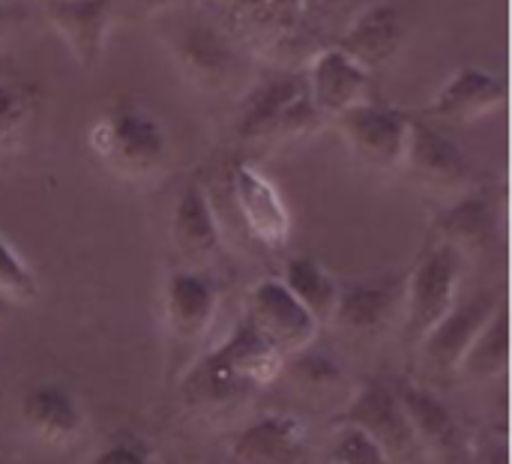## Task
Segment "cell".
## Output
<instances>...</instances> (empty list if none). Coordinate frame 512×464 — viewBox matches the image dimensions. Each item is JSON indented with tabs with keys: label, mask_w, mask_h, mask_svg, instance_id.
I'll return each mask as SVG.
<instances>
[{
	"label": "cell",
	"mask_w": 512,
	"mask_h": 464,
	"mask_svg": "<svg viewBox=\"0 0 512 464\" xmlns=\"http://www.w3.org/2000/svg\"><path fill=\"white\" fill-rule=\"evenodd\" d=\"M21 426L48 447L72 444L84 429V411L78 399L60 384H36L21 399Z\"/></svg>",
	"instance_id": "603a6c76"
},
{
	"label": "cell",
	"mask_w": 512,
	"mask_h": 464,
	"mask_svg": "<svg viewBox=\"0 0 512 464\" xmlns=\"http://www.w3.org/2000/svg\"><path fill=\"white\" fill-rule=\"evenodd\" d=\"M303 75L312 105L324 120H333L342 111L372 99V72L360 66L354 57H348L342 48H336L333 42L312 54Z\"/></svg>",
	"instance_id": "9a60e30c"
},
{
	"label": "cell",
	"mask_w": 512,
	"mask_h": 464,
	"mask_svg": "<svg viewBox=\"0 0 512 464\" xmlns=\"http://www.w3.org/2000/svg\"><path fill=\"white\" fill-rule=\"evenodd\" d=\"M330 123L339 129L342 141L348 144L351 156L360 165L372 171L402 168L408 129H411V111L369 99L363 105L342 111Z\"/></svg>",
	"instance_id": "5b68a950"
},
{
	"label": "cell",
	"mask_w": 512,
	"mask_h": 464,
	"mask_svg": "<svg viewBox=\"0 0 512 464\" xmlns=\"http://www.w3.org/2000/svg\"><path fill=\"white\" fill-rule=\"evenodd\" d=\"M405 36L408 24L402 9L393 0H369L348 18V24L336 33L333 45L369 72H375L399 57Z\"/></svg>",
	"instance_id": "7c38bea8"
},
{
	"label": "cell",
	"mask_w": 512,
	"mask_h": 464,
	"mask_svg": "<svg viewBox=\"0 0 512 464\" xmlns=\"http://www.w3.org/2000/svg\"><path fill=\"white\" fill-rule=\"evenodd\" d=\"M402 303H405L402 276L375 279V282H351V285H342L330 324L354 339H375L402 315Z\"/></svg>",
	"instance_id": "2e32d148"
},
{
	"label": "cell",
	"mask_w": 512,
	"mask_h": 464,
	"mask_svg": "<svg viewBox=\"0 0 512 464\" xmlns=\"http://www.w3.org/2000/svg\"><path fill=\"white\" fill-rule=\"evenodd\" d=\"M45 21L81 69H93L108 45L114 18L111 0H42Z\"/></svg>",
	"instance_id": "e0dca14e"
},
{
	"label": "cell",
	"mask_w": 512,
	"mask_h": 464,
	"mask_svg": "<svg viewBox=\"0 0 512 464\" xmlns=\"http://www.w3.org/2000/svg\"><path fill=\"white\" fill-rule=\"evenodd\" d=\"M507 99V84L501 75L483 66H459L444 87L432 96L426 120L438 123H474L498 111Z\"/></svg>",
	"instance_id": "ffe728a7"
},
{
	"label": "cell",
	"mask_w": 512,
	"mask_h": 464,
	"mask_svg": "<svg viewBox=\"0 0 512 464\" xmlns=\"http://www.w3.org/2000/svg\"><path fill=\"white\" fill-rule=\"evenodd\" d=\"M234 464H303L309 438L306 426L285 411L249 420L228 444Z\"/></svg>",
	"instance_id": "44dd1931"
},
{
	"label": "cell",
	"mask_w": 512,
	"mask_h": 464,
	"mask_svg": "<svg viewBox=\"0 0 512 464\" xmlns=\"http://www.w3.org/2000/svg\"><path fill=\"white\" fill-rule=\"evenodd\" d=\"M507 366H510V312L501 303L495 309V315L489 318V324L474 339V345L468 348V354L459 366V378H465L471 384H489V381L501 378L507 372Z\"/></svg>",
	"instance_id": "d4e9b609"
},
{
	"label": "cell",
	"mask_w": 512,
	"mask_h": 464,
	"mask_svg": "<svg viewBox=\"0 0 512 464\" xmlns=\"http://www.w3.org/2000/svg\"><path fill=\"white\" fill-rule=\"evenodd\" d=\"M279 282H282V285L291 291V297L318 321V327H324V324L333 321V312H336L342 285H339L315 258H306V255L288 258L285 267H282Z\"/></svg>",
	"instance_id": "cb8c5ba5"
},
{
	"label": "cell",
	"mask_w": 512,
	"mask_h": 464,
	"mask_svg": "<svg viewBox=\"0 0 512 464\" xmlns=\"http://www.w3.org/2000/svg\"><path fill=\"white\" fill-rule=\"evenodd\" d=\"M501 300L495 294H477L471 300H459L429 333L426 339L414 348L423 369L435 378L459 375V366L480 336V330L489 324Z\"/></svg>",
	"instance_id": "8fae6325"
},
{
	"label": "cell",
	"mask_w": 512,
	"mask_h": 464,
	"mask_svg": "<svg viewBox=\"0 0 512 464\" xmlns=\"http://www.w3.org/2000/svg\"><path fill=\"white\" fill-rule=\"evenodd\" d=\"M324 117L312 105L306 75L279 69L273 75H264L252 84V90L243 96L237 111V138L240 141H282V138H300L318 129Z\"/></svg>",
	"instance_id": "3957f363"
},
{
	"label": "cell",
	"mask_w": 512,
	"mask_h": 464,
	"mask_svg": "<svg viewBox=\"0 0 512 464\" xmlns=\"http://www.w3.org/2000/svg\"><path fill=\"white\" fill-rule=\"evenodd\" d=\"M402 168H408L426 192L444 201H453L471 189V162L465 150L423 114H411Z\"/></svg>",
	"instance_id": "52a82bcc"
},
{
	"label": "cell",
	"mask_w": 512,
	"mask_h": 464,
	"mask_svg": "<svg viewBox=\"0 0 512 464\" xmlns=\"http://www.w3.org/2000/svg\"><path fill=\"white\" fill-rule=\"evenodd\" d=\"M36 294H39V282L33 270L0 234V297L12 303H30L36 300Z\"/></svg>",
	"instance_id": "f1b7e54d"
},
{
	"label": "cell",
	"mask_w": 512,
	"mask_h": 464,
	"mask_svg": "<svg viewBox=\"0 0 512 464\" xmlns=\"http://www.w3.org/2000/svg\"><path fill=\"white\" fill-rule=\"evenodd\" d=\"M87 141L96 159L129 183L156 180L171 156L165 126L141 105H114L90 126Z\"/></svg>",
	"instance_id": "7a4b0ae2"
},
{
	"label": "cell",
	"mask_w": 512,
	"mask_h": 464,
	"mask_svg": "<svg viewBox=\"0 0 512 464\" xmlns=\"http://www.w3.org/2000/svg\"><path fill=\"white\" fill-rule=\"evenodd\" d=\"M465 258L435 243L420 255L414 270L405 276V303H402V330L411 348H417L426 333L459 303V279Z\"/></svg>",
	"instance_id": "277c9868"
},
{
	"label": "cell",
	"mask_w": 512,
	"mask_h": 464,
	"mask_svg": "<svg viewBox=\"0 0 512 464\" xmlns=\"http://www.w3.org/2000/svg\"><path fill=\"white\" fill-rule=\"evenodd\" d=\"M162 309H165V327L171 342L180 351L198 348L216 321L219 285L207 270L174 267L165 279Z\"/></svg>",
	"instance_id": "9c48e42d"
},
{
	"label": "cell",
	"mask_w": 512,
	"mask_h": 464,
	"mask_svg": "<svg viewBox=\"0 0 512 464\" xmlns=\"http://www.w3.org/2000/svg\"><path fill=\"white\" fill-rule=\"evenodd\" d=\"M282 357H291L309 345H315L318 339V321L291 297V291L267 276L258 279L249 288L246 297V315H243Z\"/></svg>",
	"instance_id": "30bf717a"
},
{
	"label": "cell",
	"mask_w": 512,
	"mask_h": 464,
	"mask_svg": "<svg viewBox=\"0 0 512 464\" xmlns=\"http://www.w3.org/2000/svg\"><path fill=\"white\" fill-rule=\"evenodd\" d=\"M321 464H393L384 450L351 426H333Z\"/></svg>",
	"instance_id": "83f0119b"
},
{
	"label": "cell",
	"mask_w": 512,
	"mask_h": 464,
	"mask_svg": "<svg viewBox=\"0 0 512 464\" xmlns=\"http://www.w3.org/2000/svg\"><path fill=\"white\" fill-rule=\"evenodd\" d=\"M144 6H150V9H162V6H168L171 0H141Z\"/></svg>",
	"instance_id": "836d02e7"
},
{
	"label": "cell",
	"mask_w": 512,
	"mask_h": 464,
	"mask_svg": "<svg viewBox=\"0 0 512 464\" xmlns=\"http://www.w3.org/2000/svg\"><path fill=\"white\" fill-rule=\"evenodd\" d=\"M6 24H9V9H6V3L0 0V39H3V33H6Z\"/></svg>",
	"instance_id": "d6a6232c"
},
{
	"label": "cell",
	"mask_w": 512,
	"mask_h": 464,
	"mask_svg": "<svg viewBox=\"0 0 512 464\" xmlns=\"http://www.w3.org/2000/svg\"><path fill=\"white\" fill-rule=\"evenodd\" d=\"M369 0H303V36L315 39L321 33L342 30L348 18Z\"/></svg>",
	"instance_id": "f546056e"
},
{
	"label": "cell",
	"mask_w": 512,
	"mask_h": 464,
	"mask_svg": "<svg viewBox=\"0 0 512 464\" xmlns=\"http://www.w3.org/2000/svg\"><path fill=\"white\" fill-rule=\"evenodd\" d=\"M474 464H510V447L504 438H483L474 450Z\"/></svg>",
	"instance_id": "1f68e13d"
},
{
	"label": "cell",
	"mask_w": 512,
	"mask_h": 464,
	"mask_svg": "<svg viewBox=\"0 0 512 464\" xmlns=\"http://www.w3.org/2000/svg\"><path fill=\"white\" fill-rule=\"evenodd\" d=\"M333 426H351V429L363 432L369 441H375L384 450V456L393 464H411L420 456V447L408 426V417H405L393 387L381 378L363 381L351 393V399L345 402V408L339 411Z\"/></svg>",
	"instance_id": "8992f818"
},
{
	"label": "cell",
	"mask_w": 512,
	"mask_h": 464,
	"mask_svg": "<svg viewBox=\"0 0 512 464\" xmlns=\"http://www.w3.org/2000/svg\"><path fill=\"white\" fill-rule=\"evenodd\" d=\"M231 198L246 231L270 252H279L291 240V213L279 189L249 162L231 168Z\"/></svg>",
	"instance_id": "4fadbf2b"
},
{
	"label": "cell",
	"mask_w": 512,
	"mask_h": 464,
	"mask_svg": "<svg viewBox=\"0 0 512 464\" xmlns=\"http://www.w3.org/2000/svg\"><path fill=\"white\" fill-rule=\"evenodd\" d=\"M282 363L285 357L240 318L219 345L189 363L180 378V402L204 420H222L282 378Z\"/></svg>",
	"instance_id": "6da1fadb"
},
{
	"label": "cell",
	"mask_w": 512,
	"mask_h": 464,
	"mask_svg": "<svg viewBox=\"0 0 512 464\" xmlns=\"http://www.w3.org/2000/svg\"><path fill=\"white\" fill-rule=\"evenodd\" d=\"M390 387L408 417L420 456H429L435 462H456L465 453V435L453 411L432 390L408 378H393Z\"/></svg>",
	"instance_id": "5bb4252c"
},
{
	"label": "cell",
	"mask_w": 512,
	"mask_h": 464,
	"mask_svg": "<svg viewBox=\"0 0 512 464\" xmlns=\"http://www.w3.org/2000/svg\"><path fill=\"white\" fill-rule=\"evenodd\" d=\"M33 117V93L24 84L0 81V156L9 153Z\"/></svg>",
	"instance_id": "4316f807"
},
{
	"label": "cell",
	"mask_w": 512,
	"mask_h": 464,
	"mask_svg": "<svg viewBox=\"0 0 512 464\" xmlns=\"http://www.w3.org/2000/svg\"><path fill=\"white\" fill-rule=\"evenodd\" d=\"M495 231L498 207L489 192L468 189L465 195L447 201V207L435 219V243L456 249L462 258L483 255L495 243Z\"/></svg>",
	"instance_id": "7402d4cb"
},
{
	"label": "cell",
	"mask_w": 512,
	"mask_h": 464,
	"mask_svg": "<svg viewBox=\"0 0 512 464\" xmlns=\"http://www.w3.org/2000/svg\"><path fill=\"white\" fill-rule=\"evenodd\" d=\"M282 375H291V381L306 396H315V399H333L345 393V384H348V375L336 363V357H330L327 351H318L315 345L285 357Z\"/></svg>",
	"instance_id": "484cf974"
},
{
	"label": "cell",
	"mask_w": 512,
	"mask_h": 464,
	"mask_svg": "<svg viewBox=\"0 0 512 464\" xmlns=\"http://www.w3.org/2000/svg\"><path fill=\"white\" fill-rule=\"evenodd\" d=\"M84 464H156V453L138 435H117Z\"/></svg>",
	"instance_id": "4dcf8cb0"
},
{
	"label": "cell",
	"mask_w": 512,
	"mask_h": 464,
	"mask_svg": "<svg viewBox=\"0 0 512 464\" xmlns=\"http://www.w3.org/2000/svg\"><path fill=\"white\" fill-rule=\"evenodd\" d=\"M225 24L255 48H282L303 36V0H210Z\"/></svg>",
	"instance_id": "ac0fdd59"
},
{
	"label": "cell",
	"mask_w": 512,
	"mask_h": 464,
	"mask_svg": "<svg viewBox=\"0 0 512 464\" xmlns=\"http://www.w3.org/2000/svg\"><path fill=\"white\" fill-rule=\"evenodd\" d=\"M171 54L183 78L207 93L225 90L240 72V51L228 30L210 21H186L171 39Z\"/></svg>",
	"instance_id": "ba28073f"
},
{
	"label": "cell",
	"mask_w": 512,
	"mask_h": 464,
	"mask_svg": "<svg viewBox=\"0 0 512 464\" xmlns=\"http://www.w3.org/2000/svg\"><path fill=\"white\" fill-rule=\"evenodd\" d=\"M171 246L183 267L207 270L222 255V225L201 183H189L171 213Z\"/></svg>",
	"instance_id": "d6986e66"
}]
</instances>
